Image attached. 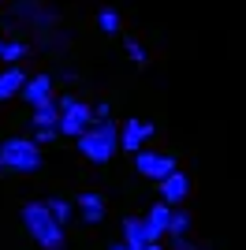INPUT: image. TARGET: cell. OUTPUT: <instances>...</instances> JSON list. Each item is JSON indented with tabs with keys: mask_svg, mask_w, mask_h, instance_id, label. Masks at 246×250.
<instances>
[{
	"mask_svg": "<svg viewBox=\"0 0 246 250\" xmlns=\"http://www.w3.org/2000/svg\"><path fill=\"white\" fill-rule=\"evenodd\" d=\"M145 250H161V243H145Z\"/></svg>",
	"mask_w": 246,
	"mask_h": 250,
	"instance_id": "cell-23",
	"label": "cell"
},
{
	"mask_svg": "<svg viewBox=\"0 0 246 250\" xmlns=\"http://www.w3.org/2000/svg\"><path fill=\"white\" fill-rule=\"evenodd\" d=\"M108 250H127V247H123V239H120V243H112V247H108Z\"/></svg>",
	"mask_w": 246,
	"mask_h": 250,
	"instance_id": "cell-22",
	"label": "cell"
},
{
	"mask_svg": "<svg viewBox=\"0 0 246 250\" xmlns=\"http://www.w3.org/2000/svg\"><path fill=\"white\" fill-rule=\"evenodd\" d=\"M19 97L30 104V112L34 108H45V104H56V79L52 75H30Z\"/></svg>",
	"mask_w": 246,
	"mask_h": 250,
	"instance_id": "cell-9",
	"label": "cell"
},
{
	"mask_svg": "<svg viewBox=\"0 0 246 250\" xmlns=\"http://www.w3.org/2000/svg\"><path fill=\"white\" fill-rule=\"evenodd\" d=\"M26 79H30V75L22 71L19 63H15V67H4V71H0V101L19 97V94H22V86H26Z\"/></svg>",
	"mask_w": 246,
	"mask_h": 250,
	"instance_id": "cell-12",
	"label": "cell"
},
{
	"mask_svg": "<svg viewBox=\"0 0 246 250\" xmlns=\"http://www.w3.org/2000/svg\"><path fill=\"white\" fill-rule=\"evenodd\" d=\"M56 108H60V127H56V131H60L63 138H82L86 131H90L93 104H86L75 94H63V97H56Z\"/></svg>",
	"mask_w": 246,
	"mask_h": 250,
	"instance_id": "cell-4",
	"label": "cell"
},
{
	"mask_svg": "<svg viewBox=\"0 0 246 250\" xmlns=\"http://www.w3.org/2000/svg\"><path fill=\"white\" fill-rule=\"evenodd\" d=\"M0 52H4V38H0Z\"/></svg>",
	"mask_w": 246,
	"mask_h": 250,
	"instance_id": "cell-24",
	"label": "cell"
},
{
	"mask_svg": "<svg viewBox=\"0 0 246 250\" xmlns=\"http://www.w3.org/2000/svg\"><path fill=\"white\" fill-rule=\"evenodd\" d=\"M186 194H190V179H186V172H179L175 168L172 176H164L161 179V202H168V206H183L186 202Z\"/></svg>",
	"mask_w": 246,
	"mask_h": 250,
	"instance_id": "cell-11",
	"label": "cell"
},
{
	"mask_svg": "<svg viewBox=\"0 0 246 250\" xmlns=\"http://www.w3.org/2000/svg\"><path fill=\"white\" fill-rule=\"evenodd\" d=\"M175 250H198V247H194V243H186V239H179V243H175Z\"/></svg>",
	"mask_w": 246,
	"mask_h": 250,
	"instance_id": "cell-21",
	"label": "cell"
},
{
	"mask_svg": "<svg viewBox=\"0 0 246 250\" xmlns=\"http://www.w3.org/2000/svg\"><path fill=\"white\" fill-rule=\"evenodd\" d=\"M60 108L56 104H45V108H34L30 112V131H34V142L38 146H49V142H56L60 138Z\"/></svg>",
	"mask_w": 246,
	"mask_h": 250,
	"instance_id": "cell-8",
	"label": "cell"
},
{
	"mask_svg": "<svg viewBox=\"0 0 246 250\" xmlns=\"http://www.w3.org/2000/svg\"><path fill=\"white\" fill-rule=\"evenodd\" d=\"M134 168H138V176L157 179V183H161L164 176H172L175 168H179V161H175L172 153H157V149H138V153H134Z\"/></svg>",
	"mask_w": 246,
	"mask_h": 250,
	"instance_id": "cell-6",
	"label": "cell"
},
{
	"mask_svg": "<svg viewBox=\"0 0 246 250\" xmlns=\"http://www.w3.org/2000/svg\"><path fill=\"white\" fill-rule=\"evenodd\" d=\"M145 228H142V220L138 217H127L123 220V247L127 250H145Z\"/></svg>",
	"mask_w": 246,
	"mask_h": 250,
	"instance_id": "cell-14",
	"label": "cell"
},
{
	"mask_svg": "<svg viewBox=\"0 0 246 250\" xmlns=\"http://www.w3.org/2000/svg\"><path fill=\"white\" fill-rule=\"evenodd\" d=\"M93 120H112V104L97 101V104H93Z\"/></svg>",
	"mask_w": 246,
	"mask_h": 250,
	"instance_id": "cell-20",
	"label": "cell"
},
{
	"mask_svg": "<svg viewBox=\"0 0 246 250\" xmlns=\"http://www.w3.org/2000/svg\"><path fill=\"white\" fill-rule=\"evenodd\" d=\"M153 135H157L153 120L131 116V120H123V127H120V146H123V153H138V149H145V142Z\"/></svg>",
	"mask_w": 246,
	"mask_h": 250,
	"instance_id": "cell-7",
	"label": "cell"
},
{
	"mask_svg": "<svg viewBox=\"0 0 246 250\" xmlns=\"http://www.w3.org/2000/svg\"><path fill=\"white\" fill-rule=\"evenodd\" d=\"M41 168V146L34 138H4L0 142V172H19V176H30Z\"/></svg>",
	"mask_w": 246,
	"mask_h": 250,
	"instance_id": "cell-3",
	"label": "cell"
},
{
	"mask_svg": "<svg viewBox=\"0 0 246 250\" xmlns=\"http://www.w3.org/2000/svg\"><path fill=\"white\" fill-rule=\"evenodd\" d=\"M22 224L34 235L41 250H67V235H63V224H56V217L49 213L45 202H26L22 206Z\"/></svg>",
	"mask_w": 246,
	"mask_h": 250,
	"instance_id": "cell-1",
	"label": "cell"
},
{
	"mask_svg": "<svg viewBox=\"0 0 246 250\" xmlns=\"http://www.w3.org/2000/svg\"><path fill=\"white\" fill-rule=\"evenodd\" d=\"M34 52V45L19 42V38H11V42H4V52H0V60H4V67H15V63H22L26 56Z\"/></svg>",
	"mask_w": 246,
	"mask_h": 250,
	"instance_id": "cell-15",
	"label": "cell"
},
{
	"mask_svg": "<svg viewBox=\"0 0 246 250\" xmlns=\"http://www.w3.org/2000/svg\"><path fill=\"white\" fill-rule=\"evenodd\" d=\"M123 49H127V56H131L134 63H145V60H149V52H145V45L138 42V38H131V34L123 38Z\"/></svg>",
	"mask_w": 246,
	"mask_h": 250,
	"instance_id": "cell-19",
	"label": "cell"
},
{
	"mask_svg": "<svg viewBox=\"0 0 246 250\" xmlns=\"http://www.w3.org/2000/svg\"><path fill=\"white\" fill-rule=\"evenodd\" d=\"M45 206H49V213L56 217V224H67V220H71V213H75V206H71L67 198H60V194H56V198H49Z\"/></svg>",
	"mask_w": 246,
	"mask_h": 250,
	"instance_id": "cell-18",
	"label": "cell"
},
{
	"mask_svg": "<svg viewBox=\"0 0 246 250\" xmlns=\"http://www.w3.org/2000/svg\"><path fill=\"white\" fill-rule=\"evenodd\" d=\"M0 8H4V0H0Z\"/></svg>",
	"mask_w": 246,
	"mask_h": 250,
	"instance_id": "cell-25",
	"label": "cell"
},
{
	"mask_svg": "<svg viewBox=\"0 0 246 250\" xmlns=\"http://www.w3.org/2000/svg\"><path fill=\"white\" fill-rule=\"evenodd\" d=\"M186 231H190V213H186V209H172V224H168V235L179 243V239H186Z\"/></svg>",
	"mask_w": 246,
	"mask_h": 250,
	"instance_id": "cell-17",
	"label": "cell"
},
{
	"mask_svg": "<svg viewBox=\"0 0 246 250\" xmlns=\"http://www.w3.org/2000/svg\"><path fill=\"white\" fill-rule=\"evenodd\" d=\"M97 26H101L104 34H120L123 30V15L112 8V4H104V8H97Z\"/></svg>",
	"mask_w": 246,
	"mask_h": 250,
	"instance_id": "cell-16",
	"label": "cell"
},
{
	"mask_svg": "<svg viewBox=\"0 0 246 250\" xmlns=\"http://www.w3.org/2000/svg\"><path fill=\"white\" fill-rule=\"evenodd\" d=\"M11 15L19 22H26V26H34V34L60 26V8H56V4H45V0H15V4H11Z\"/></svg>",
	"mask_w": 246,
	"mask_h": 250,
	"instance_id": "cell-5",
	"label": "cell"
},
{
	"mask_svg": "<svg viewBox=\"0 0 246 250\" xmlns=\"http://www.w3.org/2000/svg\"><path fill=\"white\" fill-rule=\"evenodd\" d=\"M168 224H172V206H168V202H153V206H149V213L142 217L145 239L157 243L161 235H168Z\"/></svg>",
	"mask_w": 246,
	"mask_h": 250,
	"instance_id": "cell-10",
	"label": "cell"
},
{
	"mask_svg": "<svg viewBox=\"0 0 246 250\" xmlns=\"http://www.w3.org/2000/svg\"><path fill=\"white\" fill-rule=\"evenodd\" d=\"M75 142H79V153L86 157V161L108 165L116 157V149H120V124H116V120H93L90 131L82 138H75Z\"/></svg>",
	"mask_w": 246,
	"mask_h": 250,
	"instance_id": "cell-2",
	"label": "cell"
},
{
	"mask_svg": "<svg viewBox=\"0 0 246 250\" xmlns=\"http://www.w3.org/2000/svg\"><path fill=\"white\" fill-rule=\"evenodd\" d=\"M79 213H82L86 224H101V220H104V198H101V194H93V190L79 194Z\"/></svg>",
	"mask_w": 246,
	"mask_h": 250,
	"instance_id": "cell-13",
	"label": "cell"
}]
</instances>
